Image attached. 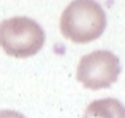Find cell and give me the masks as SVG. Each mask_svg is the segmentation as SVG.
Instances as JSON below:
<instances>
[{"instance_id": "cell-1", "label": "cell", "mask_w": 125, "mask_h": 118, "mask_svg": "<svg viewBox=\"0 0 125 118\" xmlns=\"http://www.w3.org/2000/svg\"><path fill=\"white\" fill-rule=\"evenodd\" d=\"M106 28V13L94 0H74L63 9L60 17V32L73 42L95 41Z\"/></svg>"}, {"instance_id": "cell-2", "label": "cell", "mask_w": 125, "mask_h": 118, "mask_svg": "<svg viewBox=\"0 0 125 118\" xmlns=\"http://www.w3.org/2000/svg\"><path fill=\"white\" fill-rule=\"evenodd\" d=\"M44 39V30L30 17L16 16L0 24V47L11 57L27 58L38 54Z\"/></svg>"}, {"instance_id": "cell-3", "label": "cell", "mask_w": 125, "mask_h": 118, "mask_svg": "<svg viewBox=\"0 0 125 118\" xmlns=\"http://www.w3.org/2000/svg\"><path fill=\"white\" fill-rule=\"evenodd\" d=\"M120 69V61L113 52L94 51L79 60L76 77L89 90H103L119 79Z\"/></svg>"}, {"instance_id": "cell-4", "label": "cell", "mask_w": 125, "mask_h": 118, "mask_svg": "<svg viewBox=\"0 0 125 118\" xmlns=\"http://www.w3.org/2000/svg\"><path fill=\"white\" fill-rule=\"evenodd\" d=\"M84 118H125V107L116 98L97 99L85 107Z\"/></svg>"}, {"instance_id": "cell-5", "label": "cell", "mask_w": 125, "mask_h": 118, "mask_svg": "<svg viewBox=\"0 0 125 118\" xmlns=\"http://www.w3.org/2000/svg\"><path fill=\"white\" fill-rule=\"evenodd\" d=\"M0 118H25L16 110H0Z\"/></svg>"}]
</instances>
